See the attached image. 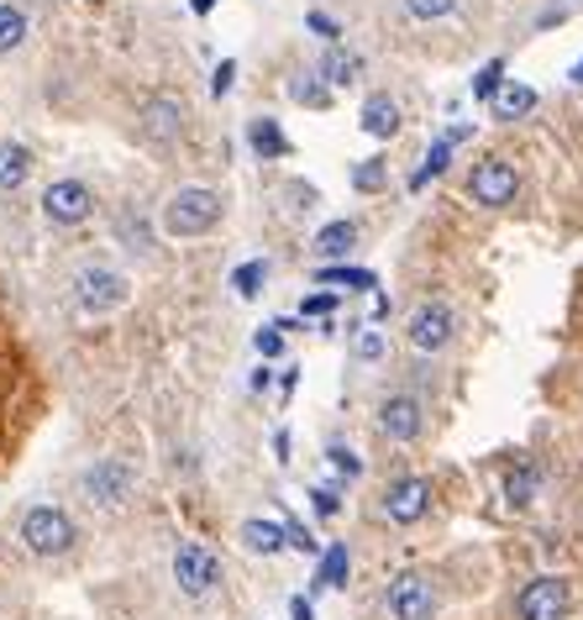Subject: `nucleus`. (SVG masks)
<instances>
[{
	"label": "nucleus",
	"mask_w": 583,
	"mask_h": 620,
	"mask_svg": "<svg viewBox=\"0 0 583 620\" xmlns=\"http://www.w3.org/2000/svg\"><path fill=\"white\" fill-rule=\"evenodd\" d=\"M222 216H226L222 190L184 184V190H174V195L163 201L158 226H163V237L168 242H201V237H211V232L222 226Z\"/></svg>",
	"instance_id": "nucleus-1"
},
{
	"label": "nucleus",
	"mask_w": 583,
	"mask_h": 620,
	"mask_svg": "<svg viewBox=\"0 0 583 620\" xmlns=\"http://www.w3.org/2000/svg\"><path fill=\"white\" fill-rule=\"evenodd\" d=\"M17 537L32 558L53 562V558H69V552L80 547V526H74V516H69L63 505H27Z\"/></svg>",
	"instance_id": "nucleus-2"
},
{
	"label": "nucleus",
	"mask_w": 583,
	"mask_h": 620,
	"mask_svg": "<svg viewBox=\"0 0 583 620\" xmlns=\"http://www.w3.org/2000/svg\"><path fill=\"white\" fill-rule=\"evenodd\" d=\"M142 474L132 468L126 458H95L80 468V479H74V495H80L90 510H126L132 505V495H137Z\"/></svg>",
	"instance_id": "nucleus-3"
},
{
	"label": "nucleus",
	"mask_w": 583,
	"mask_h": 620,
	"mask_svg": "<svg viewBox=\"0 0 583 620\" xmlns=\"http://www.w3.org/2000/svg\"><path fill=\"white\" fill-rule=\"evenodd\" d=\"M69 301H74L80 316H111V311L132 301V279L111 263H80L69 274Z\"/></svg>",
	"instance_id": "nucleus-4"
},
{
	"label": "nucleus",
	"mask_w": 583,
	"mask_h": 620,
	"mask_svg": "<svg viewBox=\"0 0 583 620\" xmlns=\"http://www.w3.org/2000/svg\"><path fill=\"white\" fill-rule=\"evenodd\" d=\"M184 132H190V105L180 95H168V90H153V95H142L137 101V138L153 148V153H168V148H180Z\"/></svg>",
	"instance_id": "nucleus-5"
},
{
	"label": "nucleus",
	"mask_w": 583,
	"mask_h": 620,
	"mask_svg": "<svg viewBox=\"0 0 583 620\" xmlns=\"http://www.w3.org/2000/svg\"><path fill=\"white\" fill-rule=\"evenodd\" d=\"M158 237H163V226L153 221V211L142 201H121L116 211H111V242L121 247V258L126 263H158Z\"/></svg>",
	"instance_id": "nucleus-6"
},
{
	"label": "nucleus",
	"mask_w": 583,
	"mask_h": 620,
	"mask_svg": "<svg viewBox=\"0 0 583 620\" xmlns=\"http://www.w3.org/2000/svg\"><path fill=\"white\" fill-rule=\"evenodd\" d=\"M458 337V311L447 301H416L410 305V316H405V342H410V353L416 358H442L447 347Z\"/></svg>",
	"instance_id": "nucleus-7"
},
{
	"label": "nucleus",
	"mask_w": 583,
	"mask_h": 620,
	"mask_svg": "<svg viewBox=\"0 0 583 620\" xmlns=\"http://www.w3.org/2000/svg\"><path fill=\"white\" fill-rule=\"evenodd\" d=\"M463 195L479 205V211H504V205H515V195H521V174H515V163H504L500 153H489V159H479L468 169Z\"/></svg>",
	"instance_id": "nucleus-8"
},
{
	"label": "nucleus",
	"mask_w": 583,
	"mask_h": 620,
	"mask_svg": "<svg viewBox=\"0 0 583 620\" xmlns=\"http://www.w3.org/2000/svg\"><path fill=\"white\" fill-rule=\"evenodd\" d=\"M374 426H379L383 441L395 447H410V441L426 437V395L421 389H389L374 410Z\"/></svg>",
	"instance_id": "nucleus-9"
},
{
	"label": "nucleus",
	"mask_w": 583,
	"mask_h": 620,
	"mask_svg": "<svg viewBox=\"0 0 583 620\" xmlns=\"http://www.w3.org/2000/svg\"><path fill=\"white\" fill-rule=\"evenodd\" d=\"M437 610H442V589H437L431 573L410 568L383 589V616L389 620H437Z\"/></svg>",
	"instance_id": "nucleus-10"
},
{
	"label": "nucleus",
	"mask_w": 583,
	"mask_h": 620,
	"mask_svg": "<svg viewBox=\"0 0 583 620\" xmlns=\"http://www.w3.org/2000/svg\"><path fill=\"white\" fill-rule=\"evenodd\" d=\"M174 589H180L184 600L216 594V589H222V558L205 552L201 541H180V547H174Z\"/></svg>",
	"instance_id": "nucleus-11"
},
{
	"label": "nucleus",
	"mask_w": 583,
	"mask_h": 620,
	"mask_svg": "<svg viewBox=\"0 0 583 620\" xmlns=\"http://www.w3.org/2000/svg\"><path fill=\"white\" fill-rule=\"evenodd\" d=\"M431 479L426 474H400V479H389V489L379 495V516L389 526H421L431 516Z\"/></svg>",
	"instance_id": "nucleus-12"
},
{
	"label": "nucleus",
	"mask_w": 583,
	"mask_h": 620,
	"mask_svg": "<svg viewBox=\"0 0 583 620\" xmlns=\"http://www.w3.org/2000/svg\"><path fill=\"white\" fill-rule=\"evenodd\" d=\"M573 616V589L558 573H536L515 594V620H567Z\"/></svg>",
	"instance_id": "nucleus-13"
},
{
	"label": "nucleus",
	"mask_w": 583,
	"mask_h": 620,
	"mask_svg": "<svg viewBox=\"0 0 583 620\" xmlns=\"http://www.w3.org/2000/svg\"><path fill=\"white\" fill-rule=\"evenodd\" d=\"M95 216V190L84 180H53L42 190V221L48 226H84V221Z\"/></svg>",
	"instance_id": "nucleus-14"
},
{
	"label": "nucleus",
	"mask_w": 583,
	"mask_h": 620,
	"mask_svg": "<svg viewBox=\"0 0 583 620\" xmlns=\"http://www.w3.org/2000/svg\"><path fill=\"white\" fill-rule=\"evenodd\" d=\"M400 126H405L400 101H395L389 90H374V95L362 101V111H358V132H362V138L395 142V138H400Z\"/></svg>",
	"instance_id": "nucleus-15"
},
{
	"label": "nucleus",
	"mask_w": 583,
	"mask_h": 620,
	"mask_svg": "<svg viewBox=\"0 0 583 620\" xmlns=\"http://www.w3.org/2000/svg\"><path fill=\"white\" fill-rule=\"evenodd\" d=\"M358 247V221L352 216H337V221H326L321 232L310 237V253L321 263H347V253Z\"/></svg>",
	"instance_id": "nucleus-16"
},
{
	"label": "nucleus",
	"mask_w": 583,
	"mask_h": 620,
	"mask_svg": "<svg viewBox=\"0 0 583 620\" xmlns=\"http://www.w3.org/2000/svg\"><path fill=\"white\" fill-rule=\"evenodd\" d=\"M310 284H321V289H347V295H379V274H374V268H358V263H321Z\"/></svg>",
	"instance_id": "nucleus-17"
},
{
	"label": "nucleus",
	"mask_w": 583,
	"mask_h": 620,
	"mask_svg": "<svg viewBox=\"0 0 583 620\" xmlns=\"http://www.w3.org/2000/svg\"><path fill=\"white\" fill-rule=\"evenodd\" d=\"M542 484H546L542 463H531V458L510 463V474H504V505H510V510H525V505H536Z\"/></svg>",
	"instance_id": "nucleus-18"
},
{
	"label": "nucleus",
	"mask_w": 583,
	"mask_h": 620,
	"mask_svg": "<svg viewBox=\"0 0 583 620\" xmlns=\"http://www.w3.org/2000/svg\"><path fill=\"white\" fill-rule=\"evenodd\" d=\"M242 547L247 552H258V558H279L284 547H289V531H284V520H263V516H247L242 520Z\"/></svg>",
	"instance_id": "nucleus-19"
},
{
	"label": "nucleus",
	"mask_w": 583,
	"mask_h": 620,
	"mask_svg": "<svg viewBox=\"0 0 583 620\" xmlns=\"http://www.w3.org/2000/svg\"><path fill=\"white\" fill-rule=\"evenodd\" d=\"M284 90H289V101L305 105V111H331V101H337V90L326 84L321 69H295Z\"/></svg>",
	"instance_id": "nucleus-20"
},
{
	"label": "nucleus",
	"mask_w": 583,
	"mask_h": 620,
	"mask_svg": "<svg viewBox=\"0 0 583 620\" xmlns=\"http://www.w3.org/2000/svg\"><path fill=\"white\" fill-rule=\"evenodd\" d=\"M32 180V148L17 138H0V195H17Z\"/></svg>",
	"instance_id": "nucleus-21"
},
{
	"label": "nucleus",
	"mask_w": 583,
	"mask_h": 620,
	"mask_svg": "<svg viewBox=\"0 0 583 620\" xmlns=\"http://www.w3.org/2000/svg\"><path fill=\"white\" fill-rule=\"evenodd\" d=\"M247 148H253V159H263V163L289 159V138H284L279 116H253L247 121Z\"/></svg>",
	"instance_id": "nucleus-22"
},
{
	"label": "nucleus",
	"mask_w": 583,
	"mask_h": 620,
	"mask_svg": "<svg viewBox=\"0 0 583 620\" xmlns=\"http://www.w3.org/2000/svg\"><path fill=\"white\" fill-rule=\"evenodd\" d=\"M316 69L326 74V84H331V90H347V84H358L362 59L352 53V48H342V42H331V48L321 53V63H316Z\"/></svg>",
	"instance_id": "nucleus-23"
},
{
	"label": "nucleus",
	"mask_w": 583,
	"mask_h": 620,
	"mask_svg": "<svg viewBox=\"0 0 583 620\" xmlns=\"http://www.w3.org/2000/svg\"><path fill=\"white\" fill-rule=\"evenodd\" d=\"M347 573H352V552H347V541H331L316 558V583L310 589H342Z\"/></svg>",
	"instance_id": "nucleus-24"
},
{
	"label": "nucleus",
	"mask_w": 583,
	"mask_h": 620,
	"mask_svg": "<svg viewBox=\"0 0 583 620\" xmlns=\"http://www.w3.org/2000/svg\"><path fill=\"white\" fill-rule=\"evenodd\" d=\"M531 111H536V90H531V84H515V80L489 101V116L494 121H521V116H531Z\"/></svg>",
	"instance_id": "nucleus-25"
},
{
	"label": "nucleus",
	"mask_w": 583,
	"mask_h": 620,
	"mask_svg": "<svg viewBox=\"0 0 583 620\" xmlns=\"http://www.w3.org/2000/svg\"><path fill=\"white\" fill-rule=\"evenodd\" d=\"M452 148H458V142H452V132H442V138L431 142V153H426V163L416 169V174H410V190H426L431 180H442V174H447V163H452Z\"/></svg>",
	"instance_id": "nucleus-26"
},
{
	"label": "nucleus",
	"mask_w": 583,
	"mask_h": 620,
	"mask_svg": "<svg viewBox=\"0 0 583 620\" xmlns=\"http://www.w3.org/2000/svg\"><path fill=\"white\" fill-rule=\"evenodd\" d=\"M32 32V17H27V6H0V59L6 53H17L21 42Z\"/></svg>",
	"instance_id": "nucleus-27"
},
{
	"label": "nucleus",
	"mask_w": 583,
	"mask_h": 620,
	"mask_svg": "<svg viewBox=\"0 0 583 620\" xmlns=\"http://www.w3.org/2000/svg\"><path fill=\"white\" fill-rule=\"evenodd\" d=\"M504 69H510L504 59H489V63H483L479 74H473V101H483V105H489L494 95H500L504 84H510V74H504Z\"/></svg>",
	"instance_id": "nucleus-28"
},
{
	"label": "nucleus",
	"mask_w": 583,
	"mask_h": 620,
	"mask_svg": "<svg viewBox=\"0 0 583 620\" xmlns=\"http://www.w3.org/2000/svg\"><path fill=\"white\" fill-rule=\"evenodd\" d=\"M383 184H389V159H362L358 169H352V190H358V195H379Z\"/></svg>",
	"instance_id": "nucleus-29"
},
{
	"label": "nucleus",
	"mask_w": 583,
	"mask_h": 620,
	"mask_svg": "<svg viewBox=\"0 0 583 620\" xmlns=\"http://www.w3.org/2000/svg\"><path fill=\"white\" fill-rule=\"evenodd\" d=\"M263 279H268V258H247V263L232 268V289H237L242 301H253V295L263 289Z\"/></svg>",
	"instance_id": "nucleus-30"
},
{
	"label": "nucleus",
	"mask_w": 583,
	"mask_h": 620,
	"mask_svg": "<svg viewBox=\"0 0 583 620\" xmlns=\"http://www.w3.org/2000/svg\"><path fill=\"white\" fill-rule=\"evenodd\" d=\"M383 353H389V342H383V332H379V326H362V332H358V342H352V358H358L362 368H374V363H379Z\"/></svg>",
	"instance_id": "nucleus-31"
},
{
	"label": "nucleus",
	"mask_w": 583,
	"mask_h": 620,
	"mask_svg": "<svg viewBox=\"0 0 583 620\" xmlns=\"http://www.w3.org/2000/svg\"><path fill=\"white\" fill-rule=\"evenodd\" d=\"M326 463H331V468H337L342 479H362V458L352 453V447H347L342 437H331V441H326Z\"/></svg>",
	"instance_id": "nucleus-32"
},
{
	"label": "nucleus",
	"mask_w": 583,
	"mask_h": 620,
	"mask_svg": "<svg viewBox=\"0 0 583 620\" xmlns=\"http://www.w3.org/2000/svg\"><path fill=\"white\" fill-rule=\"evenodd\" d=\"M405 11H410L416 21H442V17L458 11V0H405Z\"/></svg>",
	"instance_id": "nucleus-33"
},
{
	"label": "nucleus",
	"mask_w": 583,
	"mask_h": 620,
	"mask_svg": "<svg viewBox=\"0 0 583 620\" xmlns=\"http://www.w3.org/2000/svg\"><path fill=\"white\" fill-rule=\"evenodd\" d=\"M337 305H342V295H337V289H316V295H305V301H300V321L305 316H337Z\"/></svg>",
	"instance_id": "nucleus-34"
},
{
	"label": "nucleus",
	"mask_w": 583,
	"mask_h": 620,
	"mask_svg": "<svg viewBox=\"0 0 583 620\" xmlns=\"http://www.w3.org/2000/svg\"><path fill=\"white\" fill-rule=\"evenodd\" d=\"M310 505H316V516H337V510H342V489H337V484H310Z\"/></svg>",
	"instance_id": "nucleus-35"
},
{
	"label": "nucleus",
	"mask_w": 583,
	"mask_h": 620,
	"mask_svg": "<svg viewBox=\"0 0 583 620\" xmlns=\"http://www.w3.org/2000/svg\"><path fill=\"white\" fill-rule=\"evenodd\" d=\"M284 195H289V211H316V205H321V190L305 184V180H289L284 184Z\"/></svg>",
	"instance_id": "nucleus-36"
},
{
	"label": "nucleus",
	"mask_w": 583,
	"mask_h": 620,
	"mask_svg": "<svg viewBox=\"0 0 583 620\" xmlns=\"http://www.w3.org/2000/svg\"><path fill=\"white\" fill-rule=\"evenodd\" d=\"M305 27H310L326 48H331V42H342V27H337V17H326V11H305Z\"/></svg>",
	"instance_id": "nucleus-37"
},
{
	"label": "nucleus",
	"mask_w": 583,
	"mask_h": 620,
	"mask_svg": "<svg viewBox=\"0 0 583 620\" xmlns=\"http://www.w3.org/2000/svg\"><path fill=\"white\" fill-rule=\"evenodd\" d=\"M232 90H237V59H222V63H216V74H211V95H216V101H226Z\"/></svg>",
	"instance_id": "nucleus-38"
},
{
	"label": "nucleus",
	"mask_w": 583,
	"mask_h": 620,
	"mask_svg": "<svg viewBox=\"0 0 583 620\" xmlns=\"http://www.w3.org/2000/svg\"><path fill=\"white\" fill-rule=\"evenodd\" d=\"M253 347H258V358H263V363H268V358H279V353H284V332L274 326V321H268V326H263L258 337H253Z\"/></svg>",
	"instance_id": "nucleus-39"
},
{
	"label": "nucleus",
	"mask_w": 583,
	"mask_h": 620,
	"mask_svg": "<svg viewBox=\"0 0 583 620\" xmlns=\"http://www.w3.org/2000/svg\"><path fill=\"white\" fill-rule=\"evenodd\" d=\"M284 531H289V547H295V552H310V558H321V541L310 537V531H305L300 520H289V516H284Z\"/></svg>",
	"instance_id": "nucleus-40"
},
{
	"label": "nucleus",
	"mask_w": 583,
	"mask_h": 620,
	"mask_svg": "<svg viewBox=\"0 0 583 620\" xmlns=\"http://www.w3.org/2000/svg\"><path fill=\"white\" fill-rule=\"evenodd\" d=\"M289 620H316V604H310V594H295V600H289Z\"/></svg>",
	"instance_id": "nucleus-41"
},
{
	"label": "nucleus",
	"mask_w": 583,
	"mask_h": 620,
	"mask_svg": "<svg viewBox=\"0 0 583 620\" xmlns=\"http://www.w3.org/2000/svg\"><path fill=\"white\" fill-rule=\"evenodd\" d=\"M247 384H253V395H268V389H274V368H263V363H258V368H253V379H247Z\"/></svg>",
	"instance_id": "nucleus-42"
},
{
	"label": "nucleus",
	"mask_w": 583,
	"mask_h": 620,
	"mask_svg": "<svg viewBox=\"0 0 583 620\" xmlns=\"http://www.w3.org/2000/svg\"><path fill=\"white\" fill-rule=\"evenodd\" d=\"M295 384H300V368H284V374H279V395H284V400L295 395Z\"/></svg>",
	"instance_id": "nucleus-43"
},
{
	"label": "nucleus",
	"mask_w": 583,
	"mask_h": 620,
	"mask_svg": "<svg viewBox=\"0 0 583 620\" xmlns=\"http://www.w3.org/2000/svg\"><path fill=\"white\" fill-rule=\"evenodd\" d=\"M274 458L289 463V431H274Z\"/></svg>",
	"instance_id": "nucleus-44"
},
{
	"label": "nucleus",
	"mask_w": 583,
	"mask_h": 620,
	"mask_svg": "<svg viewBox=\"0 0 583 620\" xmlns=\"http://www.w3.org/2000/svg\"><path fill=\"white\" fill-rule=\"evenodd\" d=\"M190 11H195V17H211V11H216V0H190Z\"/></svg>",
	"instance_id": "nucleus-45"
},
{
	"label": "nucleus",
	"mask_w": 583,
	"mask_h": 620,
	"mask_svg": "<svg viewBox=\"0 0 583 620\" xmlns=\"http://www.w3.org/2000/svg\"><path fill=\"white\" fill-rule=\"evenodd\" d=\"M567 80H573V84H583V59L573 63V69H567Z\"/></svg>",
	"instance_id": "nucleus-46"
}]
</instances>
